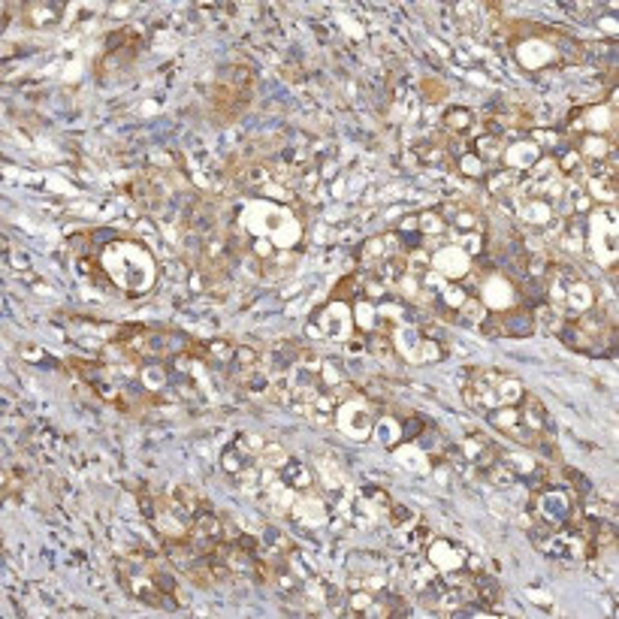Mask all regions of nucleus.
<instances>
[{"label": "nucleus", "mask_w": 619, "mask_h": 619, "mask_svg": "<svg viewBox=\"0 0 619 619\" xmlns=\"http://www.w3.org/2000/svg\"><path fill=\"white\" fill-rule=\"evenodd\" d=\"M420 245L427 248L432 273H439L441 278H447V281H466V278L475 273V263H471L475 257L466 254L459 245H454L447 236H439V239H424Z\"/></svg>", "instance_id": "obj_13"}, {"label": "nucleus", "mask_w": 619, "mask_h": 619, "mask_svg": "<svg viewBox=\"0 0 619 619\" xmlns=\"http://www.w3.org/2000/svg\"><path fill=\"white\" fill-rule=\"evenodd\" d=\"M100 269L106 273L115 288L130 296L149 293L157 281V263H154L152 251L134 239L106 242L100 251Z\"/></svg>", "instance_id": "obj_2"}, {"label": "nucleus", "mask_w": 619, "mask_h": 619, "mask_svg": "<svg viewBox=\"0 0 619 619\" xmlns=\"http://www.w3.org/2000/svg\"><path fill=\"white\" fill-rule=\"evenodd\" d=\"M547 300L563 317H580L598 305L592 281L571 263L547 266Z\"/></svg>", "instance_id": "obj_5"}, {"label": "nucleus", "mask_w": 619, "mask_h": 619, "mask_svg": "<svg viewBox=\"0 0 619 619\" xmlns=\"http://www.w3.org/2000/svg\"><path fill=\"white\" fill-rule=\"evenodd\" d=\"M614 127H617V110L607 103H592V106H583L571 115L568 134H592V137L614 139Z\"/></svg>", "instance_id": "obj_20"}, {"label": "nucleus", "mask_w": 619, "mask_h": 619, "mask_svg": "<svg viewBox=\"0 0 619 619\" xmlns=\"http://www.w3.org/2000/svg\"><path fill=\"white\" fill-rule=\"evenodd\" d=\"M236 230L242 236V242H269L276 251H293L303 239V220L296 218L285 203L276 200H245L239 209V218H236Z\"/></svg>", "instance_id": "obj_1"}, {"label": "nucleus", "mask_w": 619, "mask_h": 619, "mask_svg": "<svg viewBox=\"0 0 619 619\" xmlns=\"http://www.w3.org/2000/svg\"><path fill=\"white\" fill-rule=\"evenodd\" d=\"M351 308H354V327H357L363 336H369V332L375 330H384V320H381L378 303H371L366 296H357V300H351Z\"/></svg>", "instance_id": "obj_28"}, {"label": "nucleus", "mask_w": 619, "mask_h": 619, "mask_svg": "<svg viewBox=\"0 0 619 619\" xmlns=\"http://www.w3.org/2000/svg\"><path fill=\"white\" fill-rule=\"evenodd\" d=\"M354 330H357V327H354V308H351V303L332 296L330 303L317 308L315 320H308L305 336H312V339H327V342L336 344H348L354 339Z\"/></svg>", "instance_id": "obj_11"}, {"label": "nucleus", "mask_w": 619, "mask_h": 619, "mask_svg": "<svg viewBox=\"0 0 619 619\" xmlns=\"http://www.w3.org/2000/svg\"><path fill=\"white\" fill-rule=\"evenodd\" d=\"M371 439L378 441L381 447H387V451L400 447L402 441H405V432H402V417H396V414H393V412H381V414H378Z\"/></svg>", "instance_id": "obj_27"}, {"label": "nucleus", "mask_w": 619, "mask_h": 619, "mask_svg": "<svg viewBox=\"0 0 619 619\" xmlns=\"http://www.w3.org/2000/svg\"><path fill=\"white\" fill-rule=\"evenodd\" d=\"M342 510L344 517L357 529L369 532V529H378V526L390 520L393 498L384 490H378V487H363L357 493H351V498H348V505H342Z\"/></svg>", "instance_id": "obj_12"}, {"label": "nucleus", "mask_w": 619, "mask_h": 619, "mask_svg": "<svg viewBox=\"0 0 619 619\" xmlns=\"http://www.w3.org/2000/svg\"><path fill=\"white\" fill-rule=\"evenodd\" d=\"M578 514V495L568 487H559V483H547L541 487L535 495H532V505H529V532H551V529H559L571 517Z\"/></svg>", "instance_id": "obj_7"}, {"label": "nucleus", "mask_w": 619, "mask_h": 619, "mask_svg": "<svg viewBox=\"0 0 619 619\" xmlns=\"http://www.w3.org/2000/svg\"><path fill=\"white\" fill-rule=\"evenodd\" d=\"M266 441L269 439H263L261 432H239V435L220 451V468H224L230 478L245 475L248 468H254L261 463Z\"/></svg>", "instance_id": "obj_17"}, {"label": "nucleus", "mask_w": 619, "mask_h": 619, "mask_svg": "<svg viewBox=\"0 0 619 619\" xmlns=\"http://www.w3.org/2000/svg\"><path fill=\"white\" fill-rule=\"evenodd\" d=\"M402 254H405V242H402L396 233L375 236V239H369V242L363 245V261H366L369 269H375V266H381V263L387 261H396Z\"/></svg>", "instance_id": "obj_21"}, {"label": "nucleus", "mask_w": 619, "mask_h": 619, "mask_svg": "<svg viewBox=\"0 0 619 619\" xmlns=\"http://www.w3.org/2000/svg\"><path fill=\"white\" fill-rule=\"evenodd\" d=\"M529 393L526 384L502 369H471L468 371V381L463 384V400L471 412L483 414L495 412V408H505L520 402Z\"/></svg>", "instance_id": "obj_4"}, {"label": "nucleus", "mask_w": 619, "mask_h": 619, "mask_svg": "<svg viewBox=\"0 0 619 619\" xmlns=\"http://www.w3.org/2000/svg\"><path fill=\"white\" fill-rule=\"evenodd\" d=\"M427 317H420L417 324H400V327H390V339L396 354L412 366H427V363H439L444 359V348L439 339H432L424 327Z\"/></svg>", "instance_id": "obj_9"}, {"label": "nucleus", "mask_w": 619, "mask_h": 619, "mask_svg": "<svg viewBox=\"0 0 619 619\" xmlns=\"http://www.w3.org/2000/svg\"><path fill=\"white\" fill-rule=\"evenodd\" d=\"M414 157L420 166H441L447 161V146L444 142H432V146H417L414 149Z\"/></svg>", "instance_id": "obj_30"}, {"label": "nucleus", "mask_w": 619, "mask_h": 619, "mask_svg": "<svg viewBox=\"0 0 619 619\" xmlns=\"http://www.w3.org/2000/svg\"><path fill=\"white\" fill-rule=\"evenodd\" d=\"M544 154L547 152L529 134H510V137H505V149H502L498 164L510 169V173H517V176H526Z\"/></svg>", "instance_id": "obj_19"}, {"label": "nucleus", "mask_w": 619, "mask_h": 619, "mask_svg": "<svg viewBox=\"0 0 619 619\" xmlns=\"http://www.w3.org/2000/svg\"><path fill=\"white\" fill-rule=\"evenodd\" d=\"M478 115L468 106H451L444 112V130L451 139H471L478 134Z\"/></svg>", "instance_id": "obj_24"}, {"label": "nucleus", "mask_w": 619, "mask_h": 619, "mask_svg": "<svg viewBox=\"0 0 619 619\" xmlns=\"http://www.w3.org/2000/svg\"><path fill=\"white\" fill-rule=\"evenodd\" d=\"M468 149L481 157L487 166H498L502 161V149H505V134H495V130H481L468 139Z\"/></svg>", "instance_id": "obj_25"}, {"label": "nucleus", "mask_w": 619, "mask_h": 619, "mask_svg": "<svg viewBox=\"0 0 619 619\" xmlns=\"http://www.w3.org/2000/svg\"><path fill=\"white\" fill-rule=\"evenodd\" d=\"M559 49L563 46H556L553 37H547L544 30H529L526 37H514L510 40V52L517 58V64L523 70H544L551 67L553 61L559 58Z\"/></svg>", "instance_id": "obj_16"}, {"label": "nucleus", "mask_w": 619, "mask_h": 619, "mask_svg": "<svg viewBox=\"0 0 619 619\" xmlns=\"http://www.w3.org/2000/svg\"><path fill=\"white\" fill-rule=\"evenodd\" d=\"M420 556L427 559L432 568H439L441 574H454V571H483V563L475 556V553H468L463 544H456L454 538H444V535H432L427 541V547L420 551Z\"/></svg>", "instance_id": "obj_14"}, {"label": "nucleus", "mask_w": 619, "mask_h": 619, "mask_svg": "<svg viewBox=\"0 0 619 619\" xmlns=\"http://www.w3.org/2000/svg\"><path fill=\"white\" fill-rule=\"evenodd\" d=\"M456 169H459V173H463L466 179L483 181V179H487V173H490L493 166L483 164L481 157L471 152V149H463V152H459V157H456Z\"/></svg>", "instance_id": "obj_29"}, {"label": "nucleus", "mask_w": 619, "mask_h": 619, "mask_svg": "<svg viewBox=\"0 0 619 619\" xmlns=\"http://www.w3.org/2000/svg\"><path fill=\"white\" fill-rule=\"evenodd\" d=\"M483 420L498 432L505 435L514 444L520 447H544L551 441V417H547V408L544 402L526 393L523 400L514 402V405H505V408H495V412L483 414Z\"/></svg>", "instance_id": "obj_3"}, {"label": "nucleus", "mask_w": 619, "mask_h": 619, "mask_svg": "<svg viewBox=\"0 0 619 619\" xmlns=\"http://www.w3.org/2000/svg\"><path fill=\"white\" fill-rule=\"evenodd\" d=\"M22 13H25V22L30 28H55L64 22V13H70V7L55 3V0H37V3H28Z\"/></svg>", "instance_id": "obj_22"}, {"label": "nucleus", "mask_w": 619, "mask_h": 619, "mask_svg": "<svg viewBox=\"0 0 619 619\" xmlns=\"http://www.w3.org/2000/svg\"><path fill=\"white\" fill-rule=\"evenodd\" d=\"M278 478L288 483L293 493H303V490H312V487H317V475L312 471V466L308 463H303L300 456H290L288 463H285V468L278 471Z\"/></svg>", "instance_id": "obj_26"}, {"label": "nucleus", "mask_w": 619, "mask_h": 619, "mask_svg": "<svg viewBox=\"0 0 619 619\" xmlns=\"http://www.w3.org/2000/svg\"><path fill=\"white\" fill-rule=\"evenodd\" d=\"M444 227H447V239L459 245L466 254L478 257L487 245V218L481 215V209L468 206V203H444L439 206Z\"/></svg>", "instance_id": "obj_8"}, {"label": "nucleus", "mask_w": 619, "mask_h": 619, "mask_svg": "<svg viewBox=\"0 0 619 619\" xmlns=\"http://www.w3.org/2000/svg\"><path fill=\"white\" fill-rule=\"evenodd\" d=\"M290 520L300 526V529H324V526H330L332 523L330 498L320 493L317 487L296 493L293 508H290Z\"/></svg>", "instance_id": "obj_18"}, {"label": "nucleus", "mask_w": 619, "mask_h": 619, "mask_svg": "<svg viewBox=\"0 0 619 619\" xmlns=\"http://www.w3.org/2000/svg\"><path fill=\"white\" fill-rule=\"evenodd\" d=\"M475 300H478L490 315H502V312H510V308L520 305V288L510 281V276L498 273V269H490V273H483L481 281H478Z\"/></svg>", "instance_id": "obj_15"}, {"label": "nucleus", "mask_w": 619, "mask_h": 619, "mask_svg": "<svg viewBox=\"0 0 619 619\" xmlns=\"http://www.w3.org/2000/svg\"><path fill=\"white\" fill-rule=\"evenodd\" d=\"M586 227V254L602 269H614L619 261V218L617 206H592L583 218Z\"/></svg>", "instance_id": "obj_6"}, {"label": "nucleus", "mask_w": 619, "mask_h": 619, "mask_svg": "<svg viewBox=\"0 0 619 619\" xmlns=\"http://www.w3.org/2000/svg\"><path fill=\"white\" fill-rule=\"evenodd\" d=\"M553 239H556V245L563 248L565 254H571V257L586 254V227H583V218H580V215H568V218H563L559 233L553 236Z\"/></svg>", "instance_id": "obj_23"}, {"label": "nucleus", "mask_w": 619, "mask_h": 619, "mask_svg": "<svg viewBox=\"0 0 619 619\" xmlns=\"http://www.w3.org/2000/svg\"><path fill=\"white\" fill-rule=\"evenodd\" d=\"M378 408L375 402L366 400L363 393H348L339 408H336V417H332V427L342 432L344 439L351 441H369L371 432H375V420H378Z\"/></svg>", "instance_id": "obj_10"}]
</instances>
